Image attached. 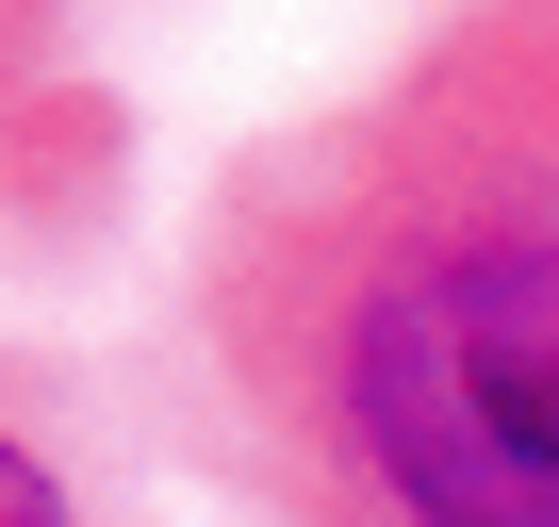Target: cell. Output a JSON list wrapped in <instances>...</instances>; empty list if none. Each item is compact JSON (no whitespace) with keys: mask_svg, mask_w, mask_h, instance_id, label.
<instances>
[{"mask_svg":"<svg viewBox=\"0 0 559 527\" xmlns=\"http://www.w3.org/2000/svg\"><path fill=\"white\" fill-rule=\"evenodd\" d=\"M280 396L330 527H559V0L477 34L330 198Z\"/></svg>","mask_w":559,"mask_h":527,"instance_id":"cell-1","label":"cell"},{"mask_svg":"<svg viewBox=\"0 0 559 527\" xmlns=\"http://www.w3.org/2000/svg\"><path fill=\"white\" fill-rule=\"evenodd\" d=\"M0 527H83V511H67V478H50L17 429H0Z\"/></svg>","mask_w":559,"mask_h":527,"instance_id":"cell-2","label":"cell"}]
</instances>
